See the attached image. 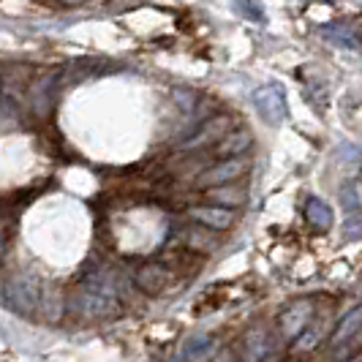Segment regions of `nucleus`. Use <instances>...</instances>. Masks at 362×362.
I'll return each instance as SVG.
<instances>
[{"label":"nucleus","instance_id":"1","mask_svg":"<svg viewBox=\"0 0 362 362\" xmlns=\"http://www.w3.org/2000/svg\"><path fill=\"white\" fill-rule=\"evenodd\" d=\"M3 300L8 310L17 316H36L38 303H41V284L33 272H14L6 286H3Z\"/></svg>","mask_w":362,"mask_h":362},{"label":"nucleus","instance_id":"2","mask_svg":"<svg viewBox=\"0 0 362 362\" xmlns=\"http://www.w3.org/2000/svg\"><path fill=\"white\" fill-rule=\"evenodd\" d=\"M232 131H235V117L232 115H213L197 131H191L188 139H182L177 153H210Z\"/></svg>","mask_w":362,"mask_h":362},{"label":"nucleus","instance_id":"3","mask_svg":"<svg viewBox=\"0 0 362 362\" xmlns=\"http://www.w3.org/2000/svg\"><path fill=\"white\" fill-rule=\"evenodd\" d=\"M248 169H251V158H248V156L216 161L213 166H207L191 185H194V188H207V191H210V188H223V185H235V182H243Z\"/></svg>","mask_w":362,"mask_h":362},{"label":"nucleus","instance_id":"4","mask_svg":"<svg viewBox=\"0 0 362 362\" xmlns=\"http://www.w3.org/2000/svg\"><path fill=\"white\" fill-rule=\"evenodd\" d=\"M175 281H177V278L169 272V267H163L161 262H145V264L136 270V275H134L136 289L150 294V297L163 294V291L169 289Z\"/></svg>","mask_w":362,"mask_h":362},{"label":"nucleus","instance_id":"5","mask_svg":"<svg viewBox=\"0 0 362 362\" xmlns=\"http://www.w3.org/2000/svg\"><path fill=\"white\" fill-rule=\"evenodd\" d=\"M175 245H177V248H185V251H191V254H197V256H207V254H216L221 240H218L216 232L204 229L199 223H188L180 235H177Z\"/></svg>","mask_w":362,"mask_h":362},{"label":"nucleus","instance_id":"6","mask_svg":"<svg viewBox=\"0 0 362 362\" xmlns=\"http://www.w3.org/2000/svg\"><path fill=\"white\" fill-rule=\"evenodd\" d=\"M188 218L194 223H199L210 232H226L237 223V216L232 210H223V207H213V204H199V207H191L188 210Z\"/></svg>","mask_w":362,"mask_h":362},{"label":"nucleus","instance_id":"7","mask_svg":"<svg viewBox=\"0 0 362 362\" xmlns=\"http://www.w3.org/2000/svg\"><path fill=\"white\" fill-rule=\"evenodd\" d=\"M254 107L267 123H281L286 117V101L278 85H264L254 93Z\"/></svg>","mask_w":362,"mask_h":362},{"label":"nucleus","instance_id":"8","mask_svg":"<svg viewBox=\"0 0 362 362\" xmlns=\"http://www.w3.org/2000/svg\"><path fill=\"white\" fill-rule=\"evenodd\" d=\"M254 145V134L248 128H235L229 136H223L213 150H210V158L213 161H226V158H243Z\"/></svg>","mask_w":362,"mask_h":362},{"label":"nucleus","instance_id":"9","mask_svg":"<svg viewBox=\"0 0 362 362\" xmlns=\"http://www.w3.org/2000/svg\"><path fill=\"white\" fill-rule=\"evenodd\" d=\"M243 362H267L272 360V338L267 327H254L245 338H243Z\"/></svg>","mask_w":362,"mask_h":362},{"label":"nucleus","instance_id":"10","mask_svg":"<svg viewBox=\"0 0 362 362\" xmlns=\"http://www.w3.org/2000/svg\"><path fill=\"white\" fill-rule=\"evenodd\" d=\"M310 316H313V305L308 300H300V303H291L289 308L281 313L278 319V327H281V335L286 338H297L305 327H308Z\"/></svg>","mask_w":362,"mask_h":362},{"label":"nucleus","instance_id":"11","mask_svg":"<svg viewBox=\"0 0 362 362\" xmlns=\"http://www.w3.org/2000/svg\"><path fill=\"white\" fill-rule=\"evenodd\" d=\"M66 313V297H63V289L57 284H49V286H41V303H38V316L44 322H60Z\"/></svg>","mask_w":362,"mask_h":362},{"label":"nucleus","instance_id":"12","mask_svg":"<svg viewBox=\"0 0 362 362\" xmlns=\"http://www.w3.org/2000/svg\"><path fill=\"white\" fill-rule=\"evenodd\" d=\"M54 93H57V71L41 76L38 82H33L30 88V101H33V109H36L41 117H47L54 107Z\"/></svg>","mask_w":362,"mask_h":362},{"label":"nucleus","instance_id":"13","mask_svg":"<svg viewBox=\"0 0 362 362\" xmlns=\"http://www.w3.org/2000/svg\"><path fill=\"white\" fill-rule=\"evenodd\" d=\"M207 199L213 207H223V210H232L235 207H243L245 199H248V188L245 182H235V185H223V188H210L207 191Z\"/></svg>","mask_w":362,"mask_h":362},{"label":"nucleus","instance_id":"14","mask_svg":"<svg viewBox=\"0 0 362 362\" xmlns=\"http://www.w3.org/2000/svg\"><path fill=\"white\" fill-rule=\"evenodd\" d=\"M362 329V305L360 308H354L346 319H341V325L335 327V335H332V349H335V354H341V349H344L357 332Z\"/></svg>","mask_w":362,"mask_h":362},{"label":"nucleus","instance_id":"15","mask_svg":"<svg viewBox=\"0 0 362 362\" xmlns=\"http://www.w3.org/2000/svg\"><path fill=\"white\" fill-rule=\"evenodd\" d=\"M305 218L310 221V226H316L319 232H327L332 226V210L329 204L322 199H310L308 207H305Z\"/></svg>","mask_w":362,"mask_h":362},{"label":"nucleus","instance_id":"16","mask_svg":"<svg viewBox=\"0 0 362 362\" xmlns=\"http://www.w3.org/2000/svg\"><path fill=\"white\" fill-rule=\"evenodd\" d=\"M325 338V327L322 325H308L297 338H294V351H300V354H305V351H313L319 341Z\"/></svg>","mask_w":362,"mask_h":362},{"label":"nucleus","instance_id":"17","mask_svg":"<svg viewBox=\"0 0 362 362\" xmlns=\"http://www.w3.org/2000/svg\"><path fill=\"white\" fill-rule=\"evenodd\" d=\"M327 36H329V38L335 36L338 47H357V44H360V38L354 36L349 28H335V30H327Z\"/></svg>","mask_w":362,"mask_h":362},{"label":"nucleus","instance_id":"18","mask_svg":"<svg viewBox=\"0 0 362 362\" xmlns=\"http://www.w3.org/2000/svg\"><path fill=\"white\" fill-rule=\"evenodd\" d=\"M210 344H213L210 338H194L191 344H185V354H191V357H194V354H202L204 349H210Z\"/></svg>","mask_w":362,"mask_h":362},{"label":"nucleus","instance_id":"19","mask_svg":"<svg viewBox=\"0 0 362 362\" xmlns=\"http://www.w3.org/2000/svg\"><path fill=\"white\" fill-rule=\"evenodd\" d=\"M3 251H6V232L0 229V256H3Z\"/></svg>","mask_w":362,"mask_h":362},{"label":"nucleus","instance_id":"20","mask_svg":"<svg viewBox=\"0 0 362 362\" xmlns=\"http://www.w3.org/2000/svg\"><path fill=\"white\" fill-rule=\"evenodd\" d=\"M351 362H362V357H357V360H351Z\"/></svg>","mask_w":362,"mask_h":362}]
</instances>
